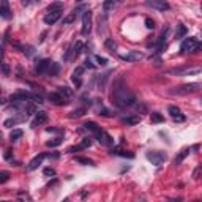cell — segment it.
<instances>
[{
    "instance_id": "2e32d148",
    "label": "cell",
    "mask_w": 202,
    "mask_h": 202,
    "mask_svg": "<svg viewBox=\"0 0 202 202\" xmlns=\"http://www.w3.org/2000/svg\"><path fill=\"white\" fill-rule=\"evenodd\" d=\"M168 111H169V114L172 115V118H174L175 122H185V115H182L180 109H179L177 106H169Z\"/></svg>"
},
{
    "instance_id": "6da1fadb",
    "label": "cell",
    "mask_w": 202,
    "mask_h": 202,
    "mask_svg": "<svg viewBox=\"0 0 202 202\" xmlns=\"http://www.w3.org/2000/svg\"><path fill=\"white\" fill-rule=\"evenodd\" d=\"M112 99H114V103L115 106L118 107H131V106H136L137 103V99L134 96V93L130 90V88H126V85L122 84V81H118L117 84L114 85V92H112Z\"/></svg>"
},
{
    "instance_id": "9c48e42d",
    "label": "cell",
    "mask_w": 202,
    "mask_h": 202,
    "mask_svg": "<svg viewBox=\"0 0 202 202\" xmlns=\"http://www.w3.org/2000/svg\"><path fill=\"white\" fill-rule=\"evenodd\" d=\"M120 59L123 62H139L144 59V54L139 52V51H128L126 54H123V56H120Z\"/></svg>"
},
{
    "instance_id": "603a6c76",
    "label": "cell",
    "mask_w": 202,
    "mask_h": 202,
    "mask_svg": "<svg viewBox=\"0 0 202 202\" xmlns=\"http://www.w3.org/2000/svg\"><path fill=\"white\" fill-rule=\"evenodd\" d=\"M186 32H188V29L183 24H177V29H175V38H183V36L186 35Z\"/></svg>"
},
{
    "instance_id": "52a82bcc",
    "label": "cell",
    "mask_w": 202,
    "mask_h": 202,
    "mask_svg": "<svg viewBox=\"0 0 202 202\" xmlns=\"http://www.w3.org/2000/svg\"><path fill=\"white\" fill-rule=\"evenodd\" d=\"M32 98H33V93H29V92H24V90L16 92L10 96L11 103H25V101H30Z\"/></svg>"
},
{
    "instance_id": "f546056e",
    "label": "cell",
    "mask_w": 202,
    "mask_h": 202,
    "mask_svg": "<svg viewBox=\"0 0 202 202\" xmlns=\"http://www.w3.org/2000/svg\"><path fill=\"white\" fill-rule=\"evenodd\" d=\"M76 161L81 163V164H84V166H95L93 161H92L90 158H85V157H76Z\"/></svg>"
},
{
    "instance_id": "ffe728a7",
    "label": "cell",
    "mask_w": 202,
    "mask_h": 202,
    "mask_svg": "<svg viewBox=\"0 0 202 202\" xmlns=\"http://www.w3.org/2000/svg\"><path fill=\"white\" fill-rule=\"evenodd\" d=\"M139 122H141V117H139V115H130V117H123V118H122V123H123V125H128V126L137 125Z\"/></svg>"
},
{
    "instance_id": "ba28073f",
    "label": "cell",
    "mask_w": 202,
    "mask_h": 202,
    "mask_svg": "<svg viewBox=\"0 0 202 202\" xmlns=\"http://www.w3.org/2000/svg\"><path fill=\"white\" fill-rule=\"evenodd\" d=\"M147 5L155 8L158 11H168L171 10V5L166 2V0H147Z\"/></svg>"
},
{
    "instance_id": "d590c367",
    "label": "cell",
    "mask_w": 202,
    "mask_h": 202,
    "mask_svg": "<svg viewBox=\"0 0 202 202\" xmlns=\"http://www.w3.org/2000/svg\"><path fill=\"white\" fill-rule=\"evenodd\" d=\"M76 17H78V14H76L74 11H73V13H71V14H68L67 17H63V24L67 25V24H71V22H74V21H76Z\"/></svg>"
},
{
    "instance_id": "f35d334b",
    "label": "cell",
    "mask_w": 202,
    "mask_h": 202,
    "mask_svg": "<svg viewBox=\"0 0 202 202\" xmlns=\"http://www.w3.org/2000/svg\"><path fill=\"white\" fill-rule=\"evenodd\" d=\"M93 59H95V62L98 63V65H101V67H104L106 63H107V59H106V57H101V56H93Z\"/></svg>"
},
{
    "instance_id": "7bdbcfd3",
    "label": "cell",
    "mask_w": 202,
    "mask_h": 202,
    "mask_svg": "<svg viewBox=\"0 0 202 202\" xmlns=\"http://www.w3.org/2000/svg\"><path fill=\"white\" fill-rule=\"evenodd\" d=\"M145 27H147V29H155V22L150 19V17H145Z\"/></svg>"
},
{
    "instance_id": "7a4b0ae2",
    "label": "cell",
    "mask_w": 202,
    "mask_h": 202,
    "mask_svg": "<svg viewBox=\"0 0 202 202\" xmlns=\"http://www.w3.org/2000/svg\"><path fill=\"white\" fill-rule=\"evenodd\" d=\"M202 51V41H197L196 38H185L180 44V52L182 54H194V52H199Z\"/></svg>"
},
{
    "instance_id": "d6a6232c",
    "label": "cell",
    "mask_w": 202,
    "mask_h": 202,
    "mask_svg": "<svg viewBox=\"0 0 202 202\" xmlns=\"http://www.w3.org/2000/svg\"><path fill=\"white\" fill-rule=\"evenodd\" d=\"M62 144V137H56V139H51L46 142V145L49 147V149H54V147H59Z\"/></svg>"
},
{
    "instance_id": "4316f807",
    "label": "cell",
    "mask_w": 202,
    "mask_h": 202,
    "mask_svg": "<svg viewBox=\"0 0 202 202\" xmlns=\"http://www.w3.org/2000/svg\"><path fill=\"white\" fill-rule=\"evenodd\" d=\"M104 48H106L109 52H115V49H117V44L114 43V40H111V38H106V40H104Z\"/></svg>"
},
{
    "instance_id": "c3c4849f",
    "label": "cell",
    "mask_w": 202,
    "mask_h": 202,
    "mask_svg": "<svg viewBox=\"0 0 202 202\" xmlns=\"http://www.w3.org/2000/svg\"><path fill=\"white\" fill-rule=\"evenodd\" d=\"M78 150H82L79 145H76V147H70V149H68V152H70V153H74V152H78Z\"/></svg>"
},
{
    "instance_id": "f907efd6",
    "label": "cell",
    "mask_w": 202,
    "mask_h": 202,
    "mask_svg": "<svg viewBox=\"0 0 202 202\" xmlns=\"http://www.w3.org/2000/svg\"><path fill=\"white\" fill-rule=\"evenodd\" d=\"M171 202H182V197H177V199H172Z\"/></svg>"
},
{
    "instance_id": "7402d4cb",
    "label": "cell",
    "mask_w": 202,
    "mask_h": 202,
    "mask_svg": "<svg viewBox=\"0 0 202 202\" xmlns=\"http://www.w3.org/2000/svg\"><path fill=\"white\" fill-rule=\"evenodd\" d=\"M84 130H87V131H90V133L96 134V133L101 131V128H99L95 122H85V123H84Z\"/></svg>"
},
{
    "instance_id": "ab89813d",
    "label": "cell",
    "mask_w": 202,
    "mask_h": 202,
    "mask_svg": "<svg viewBox=\"0 0 202 202\" xmlns=\"http://www.w3.org/2000/svg\"><path fill=\"white\" fill-rule=\"evenodd\" d=\"M8 179H10V174H8L6 171H2V172H0V183H6Z\"/></svg>"
},
{
    "instance_id": "4fadbf2b",
    "label": "cell",
    "mask_w": 202,
    "mask_h": 202,
    "mask_svg": "<svg viewBox=\"0 0 202 202\" xmlns=\"http://www.w3.org/2000/svg\"><path fill=\"white\" fill-rule=\"evenodd\" d=\"M46 157H48V153H40L38 157H35V158H33L29 164H27V171H29V172H30V171H35V169H36V168H38L40 164L43 163V160H44Z\"/></svg>"
},
{
    "instance_id": "8d00e7d4",
    "label": "cell",
    "mask_w": 202,
    "mask_h": 202,
    "mask_svg": "<svg viewBox=\"0 0 202 202\" xmlns=\"http://www.w3.org/2000/svg\"><path fill=\"white\" fill-rule=\"evenodd\" d=\"M59 70H60L59 63H54V62H52L51 70H49V73H48V74H49V76H57V74H59Z\"/></svg>"
},
{
    "instance_id": "5b68a950",
    "label": "cell",
    "mask_w": 202,
    "mask_h": 202,
    "mask_svg": "<svg viewBox=\"0 0 202 202\" xmlns=\"http://www.w3.org/2000/svg\"><path fill=\"white\" fill-rule=\"evenodd\" d=\"M147 160L152 161V164H155V166H161V164L168 160V155L164 152H160V150L147 152Z\"/></svg>"
},
{
    "instance_id": "484cf974",
    "label": "cell",
    "mask_w": 202,
    "mask_h": 202,
    "mask_svg": "<svg viewBox=\"0 0 202 202\" xmlns=\"http://www.w3.org/2000/svg\"><path fill=\"white\" fill-rule=\"evenodd\" d=\"M22 120H25V117H22V118H8V120H5L3 122V126L5 128H11V126H14L16 123H19V122H22Z\"/></svg>"
},
{
    "instance_id": "44dd1931",
    "label": "cell",
    "mask_w": 202,
    "mask_h": 202,
    "mask_svg": "<svg viewBox=\"0 0 202 202\" xmlns=\"http://www.w3.org/2000/svg\"><path fill=\"white\" fill-rule=\"evenodd\" d=\"M57 93L59 95H62L63 98H71L73 96V90L70 88V87H65V85H60V87H57Z\"/></svg>"
},
{
    "instance_id": "1f68e13d",
    "label": "cell",
    "mask_w": 202,
    "mask_h": 202,
    "mask_svg": "<svg viewBox=\"0 0 202 202\" xmlns=\"http://www.w3.org/2000/svg\"><path fill=\"white\" fill-rule=\"evenodd\" d=\"M62 10H63V3H62V2H56V3L49 5L48 13H49V11H62Z\"/></svg>"
},
{
    "instance_id": "f1b7e54d",
    "label": "cell",
    "mask_w": 202,
    "mask_h": 202,
    "mask_svg": "<svg viewBox=\"0 0 202 202\" xmlns=\"http://www.w3.org/2000/svg\"><path fill=\"white\" fill-rule=\"evenodd\" d=\"M112 153L120 155V157H125V158H134V153L126 152V150H118V149H115V150H112Z\"/></svg>"
},
{
    "instance_id": "7c38bea8",
    "label": "cell",
    "mask_w": 202,
    "mask_h": 202,
    "mask_svg": "<svg viewBox=\"0 0 202 202\" xmlns=\"http://www.w3.org/2000/svg\"><path fill=\"white\" fill-rule=\"evenodd\" d=\"M48 98H49L51 103H52V104H56V106H67V104L70 103L67 98H63L62 95H59L57 92H52V93H49Z\"/></svg>"
},
{
    "instance_id": "f5cc1de1",
    "label": "cell",
    "mask_w": 202,
    "mask_h": 202,
    "mask_svg": "<svg viewBox=\"0 0 202 202\" xmlns=\"http://www.w3.org/2000/svg\"><path fill=\"white\" fill-rule=\"evenodd\" d=\"M3 202H8V200H3Z\"/></svg>"
},
{
    "instance_id": "e0dca14e",
    "label": "cell",
    "mask_w": 202,
    "mask_h": 202,
    "mask_svg": "<svg viewBox=\"0 0 202 202\" xmlns=\"http://www.w3.org/2000/svg\"><path fill=\"white\" fill-rule=\"evenodd\" d=\"M46 122H48V114H46L44 111H40V112L35 114V120L32 122V128L38 126V125H43Z\"/></svg>"
},
{
    "instance_id": "30bf717a",
    "label": "cell",
    "mask_w": 202,
    "mask_h": 202,
    "mask_svg": "<svg viewBox=\"0 0 202 202\" xmlns=\"http://www.w3.org/2000/svg\"><path fill=\"white\" fill-rule=\"evenodd\" d=\"M95 137H96V141H98L101 145H104V147H111V145H114V139H112V137L109 136L106 131H103V130H101L99 133H96Z\"/></svg>"
},
{
    "instance_id": "d4e9b609",
    "label": "cell",
    "mask_w": 202,
    "mask_h": 202,
    "mask_svg": "<svg viewBox=\"0 0 202 202\" xmlns=\"http://www.w3.org/2000/svg\"><path fill=\"white\" fill-rule=\"evenodd\" d=\"M81 52H84V44L82 41H76V44L73 46V57H78Z\"/></svg>"
},
{
    "instance_id": "8992f818",
    "label": "cell",
    "mask_w": 202,
    "mask_h": 202,
    "mask_svg": "<svg viewBox=\"0 0 202 202\" xmlns=\"http://www.w3.org/2000/svg\"><path fill=\"white\" fill-rule=\"evenodd\" d=\"M90 32H92V11L85 10L84 13H82V29H81V33L84 36H87Z\"/></svg>"
},
{
    "instance_id": "7dc6e473",
    "label": "cell",
    "mask_w": 202,
    "mask_h": 202,
    "mask_svg": "<svg viewBox=\"0 0 202 202\" xmlns=\"http://www.w3.org/2000/svg\"><path fill=\"white\" fill-rule=\"evenodd\" d=\"M11 152H13L11 149H8V150L5 152V155H3V157H5V160H8V161L11 160Z\"/></svg>"
},
{
    "instance_id": "ee69618b",
    "label": "cell",
    "mask_w": 202,
    "mask_h": 202,
    "mask_svg": "<svg viewBox=\"0 0 202 202\" xmlns=\"http://www.w3.org/2000/svg\"><path fill=\"white\" fill-rule=\"evenodd\" d=\"M43 172H44V175H46V177H51V175H56V171H54L52 168H46V169H44Z\"/></svg>"
},
{
    "instance_id": "e575fe53",
    "label": "cell",
    "mask_w": 202,
    "mask_h": 202,
    "mask_svg": "<svg viewBox=\"0 0 202 202\" xmlns=\"http://www.w3.org/2000/svg\"><path fill=\"white\" fill-rule=\"evenodd\" d=\"M22 137V130H13L11 131V134H10V139L14 142V141H17V139H21Z\"/></svg>"
},
{
    "instance_id": "5bb4252c",
    "label": "cell",
    "mask_w": 202,
    "mask_h": 202,
    "mask_svg": "<svg viewBox=\"0 0 202 202\" xmlns=\"http://www.w3.org/2000/svg\"><path fill=\"white\" fill-rule=\"evenodd\" d=\"M60 17H62V11H49L48 14L44 16V24L52 25V24H56Z\"/></svg>"
},
{
    "instance_id": "74e56055",
    "label": "cell",
    "mask_w": 202,
    "mask_h": 202,
    "mask_svg": "<svg viewBox=\"0 0 202 202\" xmlns=\"http://www.w3.org/2000/svg\"><path fill=\"white\" fill-rule=\"evenodd\" d=\"M90 145H92V139H90V137H84V139H82V142L79 144V147H81L82 150H84V149H88Z\"/></svg>"
},
{
    "instance_id": "83f0119b",
    "label": "cell",
    "mask_w": 202,
    "mask_h": 202,
    "mask_svg": "<svg viewBox=\"0 0 202 202\" xmlns=\"http://www.w3.org/2000/svg\"><path fill=\"white\" fill-rule=\"evenodd\" d=\"M150 118H152V123H163L164 122V117L160 112H152L150 114Z\"/></svg>"
},
{
    "instance_id": "8fae6325",
    "label": "cell",
    "mask_w": 202,
    "mask_h": 202,
    "mask_svg": "<svg viewBox=\"0 0 202 202\" xmlns=\"http://www.w3.org/2000/svg\"><path fill=\"white\" fill-rule=\"evenodd\" d=\"M51 65L52 62L51 60H40L38 63H36V68H35V73L36 74H48L49 70H51Z\"/></svg>"
},
{
    "instance_id": "277c9868",
    "label": "cell",
    "mask_w": 202,
    "mask_h": 202,
    "mask_svg": "<svg viewBox=\"0 0 202 202\" xmlns=\"http://www.w3.org/2000/svg\"><path fill=\"white\" fill-rule=\"evenodd\" d=\"M202 73V67L197 65H193V67H182V68H174L169 71V74L172 76H180V78H185V76H194Z\"/></svg>"
},
{
    "instance_id": "9a60e30c",
    "label": "cell",
    "mask_w": 202,
    "mask_h": 202,
    "mask_svg": "<svg viewBox=\"0 0 202 202\" xmlns=\"http://www.w3.org/2000/svg\"><path fill=\"white\" fill-rule=\"evenodd\" d=\"M82 73H84V67H78L74 71H73L71 81L74 82L76 87H81V85H82Z\"/></svg>"
},
{
    "instance_id": "b9f144b4",
    "label": "cell",
    "mask_w": 202,
    "mask_h": 202,
    "mask_svg": "<svg viewBox=\"0 0 202 202\" xmlns=\"http://www.w3.org/2000/svg\"><path fill=\"white\" fill-rule=\"evenodd\" d=\"M84 67H85V68H90V70H93V68H95V63L92 62V59H90V57H87V59H85V62H84Z\"/></svg>"
},
{
    "instance_id": "836d02e7",
    "label": "cell",
    "mask_w": 202,
    "mask_h": 202,
    "mask_svg": "<svg viewBox=\"0 0 202 202\" xmlns=\"http://www.w3.org/2000/svg\"><path fill=\"white\" fill-rule=\"evenodd\" d=\"M84 114H85V109L84 107H79V109H74V111L70 114V117L71 118H78V117H82Z\"/></svg>"
},
{
    "instance_id": "11a10c76",
    "label": "cell",
    "mask_w": 202,
    "mask_h": 202,
    "mask_svg": "<svg viewBox=\"0 0 202 202\" xmlns=\"http://www.w3.org/2000/svg\"><path fill=\"white\" fill-rule=\"evenodd\" d=\"M200 103H202V99H200Z\"/></svg>"
},
{
    "instance_id": "cb8c5ba5",
    "label": "cell",
    "mask_w": 202,
    "mask_h": 202,
    "mask_svg": "<svg viewBox=\"0 0 202 202\" xmlns=\"http://www.w3.org/2000/svg\"><path fill=\"white\" fill-rule=\"evenodd\" d=\"M22 112H24V117L27 118L29 115H33V114H36V106H35V104H27V106H24Z\"/></svg>"
},
{
    "instance_id": "681fc988",
    "label": "cell",
    "mask_w": 202,
    "mask_h": 202,
    "mask_svg": "<svg viewBox=\"0 0 202 202\" xmlns=\"http://www.w3.org/2000/svg\"><path fill=\"white\" fill-rule=\"evenodd\" d=\"M48 131L49 133H57V131H63V130H60V128H48Z\"/></svg>"
},
{
    "instance_id": "4dcf8cb0",
    "label": "cell",
    "mask_w": 202,
    "mask_h": 202,
    "mask_svg": "<svg viewBox=\"0 0 202 202\" xmlns=\"http://www.w3.org/2000/svg\"><path fill=\"white\" fill-rule=\"evenodd\" d=\"M115 6H117V2H114V0H107V2L103 3V8H104V11H106V13H107V11H111V10H114Z\"/></svg>"
},
{
    "instance_id": "f6af8a7d",
    "label": "cell",
    "mask_w": 202,
    "mask_h": 202,
    "mask_svg": "<svg viewBox=\"0 0 202 202\" xmlns=\"http://www.w3.org/2000/svg\"><path fill=\"white\" fill-rule=\"evenodd\" d=\"M32 99L35 101V103H38V104L44 103V101H43V96H41V95H36V93H33V98H32Z\"/></svg>"
},
{
    "instance_id": "bcb514c9",
    "label": "cell",
    "mask_w": 202,
    "mask_h": 202,
    "mask_svg": "<svg viewBox=\"0 0 202 202\" xmlns=\"http://www.w3.org/2000/svg\"><path fill=\"white\" fill-rule=\"evenodd\" d=\"M99 115H104V117H109V115H111V114H109V111H107V109H104V107H101V109H99Z\"/></svg>"
},
{
    "instance_id": "816d5d0a",
    "label": "cell",
    "mask_w": 202,
    "mask_h": 202,
    "mask_svg": "<svg viewBox=\"0 0 202 202\" xmlns=\"http://www.w3.org/2000/svg\"><path fill=\"white\" fill-rule=\"evenodd\" d=\"M63 202H68V197H67V199H63Z\"/></svg>"
},
{
    "instance_id": "d6986e66",
    "label": "cell",
    "mask_w": 202,
    "mask_h": 202,
    "mask_svg": "<svg viewBox=\"0 0 202 202\" xmlns=\"http://www.w3.org/2000/svg\"><path fill=\"white\" fill-rule=\"evenodd\" d=\"M189 152H191V149H189V147H186V149L180 150V153L177 155L175 158H174V164H175V166H179V164H180V163H182L183 160H185V158L188 157V155H189Z\"/></svg>"
},
{
    "instance_id": "db71d44e",
    "label": "cell",
    "mask_w": 202,
    "mask_h": 202,
    "mask_svg": "<svg viewBox=\"0 0 202 202\" xmlns=\"http://www.w3.org/2000/svg\"><path fill=\"white\" fill-rule=\"evenodd\" d=\"M194 202H199V200H194Z\"/></svg>"
},
{
    "instance_id": "3957f363",
    "label": "cell",
    "mask_w": 202,
    "mask_h": 202,
    "mask_svg": "<svg viewBox=\"0 0 202 202\" xmlns=\"http://www.w3.org/2000/svg\"><path fill=\"white\" fill-rule=\"evenodd\" d=\"M200 88H202V84H199V82H191V84H185V85L171 88L169 93L171 95H188V93H194V92H197Z\"/></svg>"
},
{
    "instance_id": "ac0fdd59",
    "label": "cell",
    "mask_w": 202,
    "mask_h": 202,
    "mask_svg": "<svg viewBox=\"0 0 202 202\" xmlns=\"http://www.w3.org/2000/svg\"><path fill=\"white\" fill-rule=\"evenodd\" d=\"M0 16H2L3 19H10V17L13 16V14H11V10H10V6H8V2H6V0H2V3H0Z\"/></svg>"
},
{
    "instance_id": "9f6ffc18",
    "label": "cell",
    "mask_w": 202,
    "mask_h": 202,
    "mask_svg": "<svg viewBox=\"0 0 202 202\" xmlns=\"http://www.w3.org/2000/svg\"><path fill=\"white\" fill-rule=\"evenodd\" d=\"M200 8H202V6H200Z\"/></svg>"
},
{
    "instance_id": "60d3db41",
    "label": "cell",
    "mask_w": 202,
    "mask_h": 202,
    "mask_svg": "<svg viewBox=\"0 0 202 202\" xmlns=\"http://www.w3.org/2000/svg\"><path fill=\"white\" fill-rule=\"evenodd\" d=\"M2 73L3 76H10V67H8L6 62H2Z\"/></svg>"
}]
</instances>
